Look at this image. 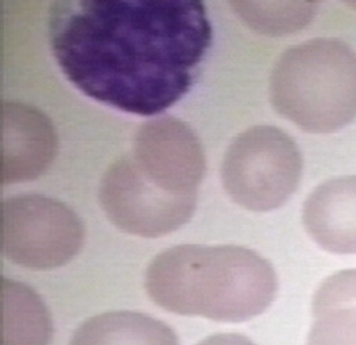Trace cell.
<instances>
[{
  "instance_id": "obj_1",
  "label": "cell",
  "mask_w": 356,
  "mask_h": 345,
  "mask_svg": "<svg viewBox=\"0 0 356 345\" xmlns=\"http://www.w3.org/2000/svg\"><path fill=\"white\" fill-rule=\"evenodd\" d=\"M49 38L67 80L86 96L140 116L181 100L212 43L201 1H57Z\"/></svg>"
},
{
  "instance_id": "obj_2",
  "label": "cell",
  "mask_w": 356,
  "mask_h": 345,
  "mask_svg": "<svg viewBox=\"0 0 356 345\" xmlns=\"http://www.w3.org/2000/svg\"><path fill=\"white\" fill-rule=\"evenodd\" d=\"M145 286L166 312L243 323L267 310L278 280L266 259L245 247L182 244L152 260Z\"/></svg>"
},
{
  "instance_id": "obj_3",
  "label": "cell",
  "mask_w": 356,
  "mask_h": 345,
  "mask_svg": "<svg viewBox=\"0 0 356 345\" xmlns=\"http://www.w3.org/2000/svg\"><path fill=\"white\" fill-rule=\"evenodd\" d=\"M273 107L297 127L331 134L356 119V53L337 38L286 50L270 77Z\"/></svg>"
},
{
  "instance_id": "obj_4",
  "label": "cell",
  "mask_w": 356,
  "mask_h": 345,
  "mask_svg": "<svg viewBox=\"0 0 356 345\" xmlns=\"http://www.w3.org/2000/svg\"><path fill=\"white\" fill-rule=\"evenodd\" d=\"M301 175L300 147L289 134L274 126L245 129L231 142L222 158L225 192L252 212L282 207L297 191Z\"/></svg>"
},
{
  "instance_id": "obj_5",
  "label": "cell",
  "mask_w": 356,
  "mask_h": 345,
  "mask_svg": "<svg viewBox=\"0 0 356 345\" xmlns=\"http://www.w3.org/2000/svg\"><path fill=\"white\" fill-rule=\"evenodd\" d=\"M84 241L80 217L67 204L38 194L7 198L0 207L4 258L31 270L65 266Z\"/></svg>"
},
{
  "instance_id": "obj_6",
  "label": "cell",
  "mask_w": 356,
  "mask_h": 345,
  "mask_svg": "<svg viewBox=\"0 0 356 345\" xmlns=\"http://www.w3.org/2000/svg\"><path fill=\"white\" fill-rule=\"evenodd\" d=\"M99 200L120 231L152 239L185 225L196 211L197 193L169 192L149 181L131 157H122L104 172Z\"/></svg>"
},
{
  "instance_id": "obj_7",
  "label": "cell",
  "mask_w": 356,
  "mask_h": 345,
  "mask_svg": "<svg viewBox=\"0 0 356 345\" xmlns=\"http://www.w3.org/2000/svg\"><path fill=\"white\" fill-rule=\"evenodd\" d=\"M131 158L149 181L173 193H197L205 174L199 138L175 118L142 125L135 134Z\"/></svg>"
},
{
  "instance_id": "obj_8",
  "label": "cell",
  "mask_w": 356,
  "mask_h": 345,
  "mask_svg": "<svg viewBox=\"0 0 356 345\" xmlns=\"http://www.w3.org/2000/svg\"><path fill=\"white\" fill-rule=\"evenodd\" d=\"M0 177L3 185L33 181L54 161L58 138L37 108L7 102L0 111Z\"/></svg>"
},
{
  "instance_id": "obj_9",
  "label": "cell",
  "mask_w": 356,
  "mask_h": 345,
  "mask_svg": "<svg viewBox=\"0 0 356 345\" xmlns=\"http://www.w3.org/2000/svg\"><path fill=\"white\" fill-rule=\"evenodd\" d=\"M302 223L312 240L327 252L356 254V175L320 184L304 202Z\"/></svg>"
},
{
  "instance_id": "obj_10",
  "label": "cell",
  "mask_w": 356,
  "mask_h": 345,
  "mask_svg": "<svg viewBox=\"0 0 356 345\" xmlns=\"http://www.w3.org/2000/svg\"><path fill=\"white\" fill-rule=\"evenodd\" d=\"M307 345H356V268L324 280L312 302Z\"/></svg>"
},
{
  "instance_id": "obj_11",
  "label": "cell",
  "mask_w": 356,
  "mask_h": 345,
  "mask_svg": "<svg viewBox=\"0 0 356 345\" xmlns=\"http://www.w3.org/2000/svg\"><path fill=\"white\" fill-rule=\"evenodd\" d=\"M53 323L47 306L30 286L1 278L0 345H50Z\"/></svg>"
},
{
  "instance_id": "obj_12",
  "label": "cell",
  "mask_w": 356,
  "mask_h": 345,
  "mask_svg": "<svg viewBox=\"0 0 356 345\" xmlns=\"http://www.w3.org/2000/svg\"><path fill=\"white\" fill-rule=\"evenodd\" d=\"M69 345H179L175 330L143 313L107 312L86 320Z\"/></svg>"
},
{
  "instance_id": "obj_13",
  "label": "cell",
  "mask_w": 356,
  "mask_h": 345,
  "mask_svg": "<svg viewBox=\"0 0 356 345\" xmlns=\"http://www.w3.org/2000/svg\"><path fill=\"white\" fill-rule=\"evenodd\" d=\"M231 8L245 24L268 37H282L307 27L316 15L314 1H232Z\"/></svg>"
},
{
  "instance_id": "obj_14",
  "label": "cell",
  "mask_w": 356,
  "mask_h": 345,
  "mask_svg": "<svg viewBox=\"0 0 356 345\" xmlns=\"http://www.w3.org/2000/svg\"><path fill=\"white\" fill-rule=\"evenodd\" d=\"M197 345H255L241 333H218L204 339Z\"/></svg>"
}]
</instances>
